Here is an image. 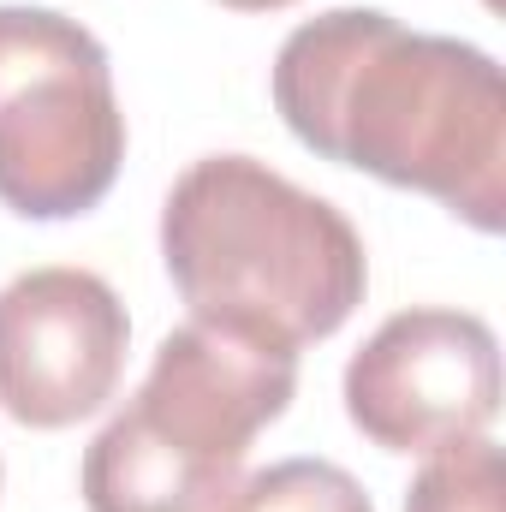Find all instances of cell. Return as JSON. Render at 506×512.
I'll return each instance as SVG.
<instances>
[{
    "label": "cell",
    "instance_id": "1",
    "mask_svg": "<svg viewBox=\"0 0 506 512\" xmlns=\"http://www.w3.org/2000/svg\"><path fill=\"white\" fill-rule=\"evenodd\" d=\"M268 90L310 155L423 191L477 233L506 227V78L477 42L334 6L280 42Z\"/></svg>",
    "mask_w": 506,
    "mask_h": 512
},
{
    "label": "cell",
    "instance_id": "2",
    "mask_svg": "<svg viewBox=\"0 0 506 512\" xmlns=\"http://www.w3.org/2000/svg\"><path fill=\"white\" fill-rule=\"evenodd\" d=\"M161 262L197 322L286 352L340 334L370 292L358 227L256 155H203L173 179Z\"/></svg>",
    "mask_w": 506,
    "mask_h": 512
},
{
    "label": "cell",
    "instance_id": "3",
    "mask_svg": "<svg viewBox=\"0 0 506 512\" xmlns=\"http://www.w3.org/2000/svg\"><path fill=\"white\" fill-rule=\"evenodd\" d=\"M298 352L221 322H185L155 346L143 387L84 447L90 512H209L245 471L251 441L286 417Z\"/></svg>",
    "mask_w": 506,
    "mask_h": 512
},
{
    "label": "cell",
    "instance_id": "4",
    "mask_svg": "<svg viewBox=\"0 0 506 512\" xmlns=\"http://www.w3.org/2000/svg\"><path fill=\"white\" fill-rule=\"evenodd\" d=\"M126 161L108 48L54 6H0V203L24 221L96 209Z\"/></svg>",
    "mask_w": 506,
    "mask_h": 512
},
{
    "label": "cell",
    "instance_id": "5",
    "mask_svg": "<svg viewBox=\"0 0 506 512\" xmlns=\"http://www.w3.org/2000/svg\"><path fill=\"white\" fill-rule=\"evenodd\" d=\"M501 411V340L471 310L387 316L346 364V417L381 453H435Z\"/></svg>",
    "mask_w": 506,
    "mask_h": 512
},
{
    "label": "cell",
    "instance_id": "6",
    "mask_svg": "<svg viewBox=\"0 0 506 512\" xmlns=\"http://www.w3.org/2000/svg\"><path fill=\"white\" fill-rule=\"evenodd\" d=\"M131 316L90 268H24L0 286V411L24 429L96 417L126 370Z\"/></svg>",
    "mask_w": 506,
    "mask_h": 512
},
{
    "label": "cell",
    "instance_id": "7",
    "mask_svg": "<svg viewBox=\"0 0 506 512\" xmlns=\"http://www.w3.org/2000/svg\"><path fill=\"white\" fill-rule=\"evenodd\" d=\"M209 512H376L364 483L334 459H280L233 483Z\"/></svg>",
    "mask_w": 506,
    "mask_h": 512
},
{
    "label": "cell",
    "instance_id": "8",
    "mask_svg": "<svg viewBox=\"0 0 506 512\" xmlns=\"http://www.w3.org/2000/svg\"><path fill=\"white\" fill-rule=\"evenodd\" d=\"M405 512H506V459L489 435L447 441L405 489Z\"/></svg>",
    "mask_w": 506,
    "mask_h": 512
},
{
    "label": "cell",
    "instance_id": "9",
    "mask_svg": "<svg viewBox=\"0 0 506 512\" xmlns=\"http://www.w3.org/2000/svg\"><path fill=\"white\" fill-rule=\"evenodd\" d=\"M227 12H280V6H298V0H221Z\"/></svg>",
    "mask_w": 506,
    "mask_h": 512
}]
</instances>
